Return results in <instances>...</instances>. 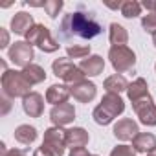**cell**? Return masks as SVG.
Here are the masks:
<instances>
[{"instance_id": "obj_1", "label": "cell", "mask_w": 156, "mask_h": 156, "mask_svg": "<svg viewBox=\"0 0 156 156\" xmlns=\"http://www.w3.org/2000/svg\"><path fill=\"white\" fill-rule=\"evenodd\" d=\"M103 33V26L96 20L94 13H85V11H73L68 13L62 22L59 35L62 41H70L73 37L77 39H94Z\"/></svg>"}, {"instance_id": "obj_2", "label": "cell", "mask_w": 156, "mask_h": 156, "mask_svg": "<svg viewBox=\"0 0 156 156\" xmlns=\"http://www.w3.org/2000/svg\"><path fill=\"white\" fill-rule=\"evenodd\" d=\"M125 110V101L119 94H105L101 103L94 108V121L98 125H108L112 123L119 114Z\"/></svg>"}, {"instance_id": "obj_3", "label": "cell", "mask_w": 156, "mask_h": 156, "mask_svg": "<svg viewBox=\"0 0 156 156\" xmlns=\"http://www.w3.org/2000/svg\"><path fill=\"white\" fill-rule=\"evenodd\" d=\"M31 85L26 81V77L22 75V72H17V70H4L2 73V92L4 96H8L9 99H15V98H26L30 92Z\"/></svg>"}, {"instance_id": "obj_4", "label": "cell", "mask_w": 156, "mask_h": 156, "mask_svg": "<svg viewBox=\"0 0 156 156\" xmlns=\"http://www.w3.org/2000/svg\"><path fill=\"white\" fill-rule=\"evenodd\" d=\"M26 42H30L31 46H37L44 53H53L59 50V42L51 37L50 30L44 24H35L26 35Z\"/></svg>"}, {"instance_id": "obj_5", "label": "cell", "mask_w": 156, "mask_h": 156, "mask_svg": "<svg viewBox=\"0 0 156 156\" xmlns=\"http://www.w3.org/2000/svg\"><path fill=\"white\" fill-rule=\"evenodd\" d=\"M108 59L118 73L132 72L136 66V53L129 46H112L108 50Z\"/></svg>"}, {"instance_id": "obj_6", "label": "cell", "mask_w": 156, "mask_h": 156, "mask_svg": "<svg viewBox=\"0 0 156 156\" xmlns=\"http://www.w3.org/2000/svg\"><path fill=\"white\" fill-rule=\"evenodd\" d=\"M51 70L57 77H61V79L68 85H73V83H79L85 79V73L81 72V68L73 64L70 59H55L53 64H51Z\"/></svg>"}, {"instance_id": "obj_7", "label": "cell", "mask_w": 156, "mask_h": 156, "mask_svg": "<svg viewBox=\"0 0 156 156\" xmlns=\"http://www.w3.org/2000/svg\"><path fill=\"white\" fill-rule=\"evenodd\" d=\"M132 108L136 112V116L140 118V121L147 127H156V105L151 98V94L138 98L132 101Z\"/></svg>"}, {"instance_id": "obj_8", "label": "cell", "mask_w": 156, "mask_h": 156, "mask_svg": "<svg viewBox=\"0 0 156 156\" xmlns=\"http://www.w3.org/2000/svg\"><path fill=\"white\" fill-rule=\"evenodd\" d=\"M33 55H35L33 53V46L30 42H26V41H19V42L11 44V48L8 50V59L13 64L22 66V68H26L28 64H31Z\"/></svg>"}, {"instance_id": "obj_9", "label": "cell", "mask_w": 156, "mask_h": 156, "mask_svg": "<svg viewBox=\"0 0 156 156\" xmlns=\"http://www.w3.org/2000/svg\"><path fill=\"white\" fill-rule=\"evenodd\" d=\"M42 145L48 147L55 156H62L64 149H66V130H62L61 127H50L44 130V140Z\"/></svg>"}, {"instance_id": "obj_10", "label": "cell", "mask_w": 156, "mask_h": 156, "mask_svg": "<svg viewBox=\"0 0 156 156\" xmlns=\"http://www.w3.org/2000/svg\"><path fill=\"white\" fill-rule=\"evenodd\" d=\"M70 94H72L77 101H81V103H90V101L96 98L98 88H96V85H94L92 81L83 79V81H79V83L70 85Z\"/></svg>"}, {"instance_id": "obj_11", "label": "cell", "mask_w": 156, "mask_h": 156, "mask_svg": "<svg viewBox=\"0 0 156 156\" xmlns=\"http://www.w3.org/2000/svg\"><path fill=\"white\" fill-rule=\"evenodd\" d=\"M50 118H51V121H53V125H55V127L70 125V123L75 119V108H73V105H70V103L57 105V107H53V108H51Z\"/></svg>"}, {"instance_id": "obj_12", "label": "cell", "mask_w": 156, "mask_h": 156, "mask_svg": "<svg viewBox=\"0 0 156 156\" xmlns=\"http://www.w3.org/2000/svg\"><path fill=\"white\" fill-rule=\"evenodd\" d=\"M114 136L119 140V141H129V140H134L138 134H140V129H138V123L130 118H123L119 119L116 125H114Z\"/></svg>"}, {"instance_id": "obj_13", "label": "cell", "mask_w": 156, "mask_h": 156, "mask_svg": "<svg viewBox=\"0 0 156 156\" xmlns=\"http://www.w3.org/2000/svg\"><path fill=\"white\" fill-rule=\"evenodd\" d=\"M22 108H24V112L30 118H41L42 112H44V99H42V96L37 94V92L28 94L22 99Z\"/></svg>"}, {"instance_id": "obj_14", "label": "cell", "mask_w": 156, "mask_h": 156, "mask_svg": "<svg viewBox=\"0 0 156 156\" xmlns=\"http://www.w3.org/2000/svg\"><path fill=\"white\" fill-rule=\"evenodd\" d=\"M33 26H35L33 17H31L30 13H26V11H19V13H15V17L11 19V31L17 33V35H24V37H26Z\"/></svg>"}, {"instance_id": "obj_15", "label": "cell", "mask_w": 156, "mask_h": 156, "mask_svg": "<svg viewBox=\"0 0 156 156\" xmlns=\"http://www.w3.org/2000/svg\"><path fill=\"white\" fill-rule=\"evenodd\" d=\"M77 66L81 68V72H83L87 77H96V75H99V73L103 72V68H105V59H103L101 55H90V57L83 59Z\"/></svg>"}, {"instance_id": "obj_16", "label": "cell", "mask_w": 156, "mask_h": 156, "mask_svg": "<svg viewBox=\"0 0 156 156\" xmlns=\"http://www.w3.org/2000/svg\"><path fill=\"white\" fill-rule=\"evenodd\" d=\"M70 96H72L70 94V87H66V85H51L46 90V101L50 105H53V107L66 103Z\"/></svg>"}, {"instance_id": "obj_17", "label": "cell", "mask_w": 156, "mask_h": 156, "mask_svg": "<svg viewBox=\"0 0 156 156\" xmlns=\"http://www.w3.org/2000/svg\"><path fill=\"white\" fill-rule=\"evenodd\" d=\"M88 140H90V136L83 127H73V129L66 130V147H70V151L77 149V147H85L88 143Z\"/></svg>"}, {"instance_id": "obj_18", "label": "cell", "mask_w": 156, "mask_h": 156, "mask_svg": "<svg viewBox=\"0 0 156 156\" xmlns=\"http://www.w3.org/2000/svg\"><path fill=\"white\" fill-rule=\"evenodd\" d=\"M132 149L136 152H143L149 154L156 149V136L151 132H140L134 140H132Z\"/></svg>"}, {"instance_id": "obj_19", "label": "cell", "mask_w": 156, "mask_h": 156, "mask_svg": "<svg viewBox=\"0 0 156 156\" xmlns=\"http://www.w3.org/2000/svg\"><path fill=\"white\" fill-rule=\"evenodd\" d=\"M103 87H105L107 94H121V92H125L129 88V83L121 73H114V75H110V77L105 79Z\"/></svg>"}, {"instance_id": "obj_20", "label": "cell", "mask_w": 156, "mask_h": 156, "mask_svg": "<svg viewBox=\"0 0 156 156\" xmlns=\"http://www.w3.org/2000/svg\"><path fill=\"white\" fill-rule=\"evenodd\" d=\"M22 72V75L26 77V81L33 87V85H39V83H42L44 79H46V72H44V68L42 66H39V64H28L26 68H22L20 70Z\"/></svg>"}, {"instance_id": "obj_21", "label": "cell", "mask_w": 156, "mask_h": 156, "mask_svg": "<svg viewBox=\"0 0 156 156\" xmlns=\"http://www.w3.org/2000/svg\"><path fill=\"white\" fill-rule=\"evenodd\" d=\"M108 39H110L112 46H125L129 42V33H127V30L121 24L112 22L110 30H108Z\"/></svg>"}, {"instance_id": "obj_22", "label": "cell", "mask_w": 156, "mask_h": 156, "mask_svg": "<svg viewBox=\"0 0 156 156\" xmlns=\"http://www.w3.org/2000/svg\"><path fill=\"white\" fill-rule=\"evenodd\" d=\"M15 140L19 141V143H22V145H30V143H33L35 140H37V129L35 127H31V125H19L17 129H15Z\"/></svg>"}, {"instance_id": "obj_23", "label": "cell", "mask_w": 156, "mask_h": 156, "mask_svg": "<svg viewBox=\"0 0 156 156\" xmlns=\"http://www.w3.org/2000/svg\"><path fill=\"white\" fill-rule=\"evenodd\" d=\"M147 94H149V87H147V81L143 79V77H138V79L132 81L129 85V88H127V96H129L130 101H134L138 98H143Z\"/></svg>"}, {"instance_id": "obj_24", "label": "cell", "mask_w": 156, "mask_h": 156, "mask_svg": "<svg viewBox=\"0 0 156 156\" xmlns=\"http://www.w3.org/2000/svg\"><path fill=\"white\" fill-rule=\"evenodd\" d=\"M66 53H68V59H87L90 57V44H85V46H68L66 48Z\"/></svg>"}, {"instance_id": "obj_25", "label": "cell", "mask_w": 156, "mask_h": 156, "mask_svg": "<svg viewBox=\"0 0 156 156\" xmlns=\"http://www.w3.org/2000/svg\"><path fill=\"white\" fill-rule=\"evenodd\" d=\"M141 13V4H138L136 0H129V2H123L121 6V15L125 19H136Z\"/></svg>"}, {"instance_id": "obj_26", "label": "cell", "mask_w": 156, "mask_h": 156, "mask_svg": "<svg viewBox=\"0 0 156 156\" xmlns=\"http://www.w3.org/2000/svg\"><path fill=\"white\" fill-rule=\"evenodd\" d=\"M62 6H64L62 0H46V2H42V8L46 9L50 19H57V15L62 9Z\"/></svg>"}, {"instance_id": "obj_27", "label": "cell", "mask_w": 156, "mask_h": 156, "mask_svg": "<svg viewBox=\"0 0 156 156\" xmlns=\"http://www.w3.org/2000/svg\"><path fill=\"white\" fill-rule=\"evenodd\" d=\"M141 26L147 33H152L156 35V13H149L141 19Z\"/></svg>"}, {"instance_id": "obj_28", "label": "cell", "mask_w": 156, "mask_h": 156, "mask_svg": "<svg viewBox=\"0 0 156 156\" xmlns=\"http://www.w3.org/2000/svg\"><path fill=\"white\" fill-rule=\"evenodd\" d=\"M108 156H136V151L132 149V145H118L110 151Z\"/></svg>"}, {"instance_id": "obj_29", "label": "cell", "mask_w": 156, "mask_h": 156, "mask_svg": "<svg viewBox=\"0 0 156 156\" xmlns=\"http://www.w3.org/2000/svg\"><path fill=\"white\" fill-rule=\"evenodd\" d=\"M8 44H9V33H8V30L6 28H0V48H8Z\"/></svg>"}, {"instance_id": "obj_30", "label": "cell", "mask_w": 156, "mask_h": 156, "mask_svg": "<svg viewBox=\"0 0 156 156\" xmlns=\"http://www.w3.org/2000/svg\"><path fill=\"white\" fill-rule=\"evenodd\" d=\"M33 156H55V154H53V152H51V151H50L48 147L41 145V147H39V149H37V151L33 152Z\"/></svg>"}, {"instance_id": "obj_31", "label": "cell", "mask_w": 156, "mask_h": 156, "mask_svg": "<svg viewBox=\"0 0 156 156\" xmlns=\"http://www.w3.org/2000/svg\"><path fill=\"white\" fill-rule=\"evenodd\" d=\"M70 156H92L85 147H77V149H72L70 151Z\"/></svg>"}, {"instance_id": "obj_32", "label": "cell", "mask_w": 156, "mask_h": 156, "mask_svg": "<svg viewBox=\"0 0 156 156\" xmlns=\"http://www.w3.org/2000/svg\"><path fill=\"white\" fill-rule=\"evenodd\" d=\"M141 6H143L145 9H149L151 13H156V0H145Z\"/></svg>"}, {"instance_id": "obj_33", "label": "cell", "mask_w": 156, "mask_h": 156, "mask_svg": "<svg viewBox=\"0 0 156 156\" xmlns=\"http://www.w3.org/2000/svg\"><path fill=\"white\" fill-rule=\"evenodd\" d=\"M4 156H26V152L20 151V149H11V151H8Z\"/></svg>"}, {"instance_id": "obj_34", "label": "cell", "mask_w": 156, "mask_h": 156, "mask_svg": "<svg viewBox=\"0 0 156 156\" xmlns=\"http://www.w3.org/2000/svg\"><path fill=\"white\" fill-rule=\"evenodd\" d=\"M2 103H4L2 114H8V112H9V108H11V103H9V99H8V96H4V98H2Z\"/></svg>"}, {"instance_id": "obj_35", "label": "cell", "mask_w": 156, "mask_h": 156, "mask_svg": "<svg viewBox=\"0 0 156 156\" xmlns=\"http://www.w3.org/2000/svg\"><path fill=\"white\" fill-rule=\"evenodd\" d=\"M121 6H123V2H118V4H107V8H110V9H121Z\"/></svg>"}, {"instance_id": "obj_36", "label": "cell", "mask_w": 156, "mask_h": 156, "mask_svg": "<svg viewBox=\"0 0 156 156\" xmlns=\"http://www.w3.org/2000/svg\"><path fill=\"white\" fill-rule=\"evenodd\" d=\"M147 156H156V149H154V151H152V152H149V154H147Z\"/></svg>"}, {"instance_id": "obj_37", "label": "cell", "mask_w": 156, "mask_h": 156, "mask_svg": "<svg viewBox=\"0 0 156 156\" xmlns=\"http://www.w3.org/2000/svg\"><path fill=\"white\" fill-rule=\"evenodd\" d=\"M152 42H154V46H156V35H152Z\"/></svg>"}, {"instance_id": "obj_38", "label": "cell", "mask_w": 156, "mask_h": 156, "mask_svg": "<svg viewBox=\"0 0 156 156\" xmlns=\"http://www.w3.org/2000/svg\"><path fill=\"white\" fill-rule=\"evenodd\" d=\"M154 72H156V64H154Z\"/></svg>"}, {"instance_id": "obj_39", "label": "cell", "mask_w": 156, "mask_h": 156, "mask_svg": "<svg viewBox=\"0 0 156 156\" xmlns=\"http://www.w3.org/2000/svg\"><path fill=\"white\" fill-rule=\"evenodd\" d=\"M92 156H98V154H92Z\"/></svg>"}]
</instances>
